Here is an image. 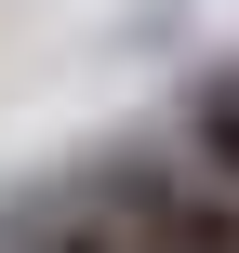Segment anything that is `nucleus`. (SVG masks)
Here are the masks:
<instances>
[{"label": "nucleus", "mask_w": 239, "mask_h": 253, "mask_svg": "<svg viewBox=\"0 0 239 253\" xmlns=\"http://www.w3.org/2000/svg\"><path fill=\"white\" fill-rule=\"evenodd\" d=\"M173 147H186L200 173H226V187H239V53L186 80V107H173Z\"/></svg>", "instance_id": "obj_3"}, {"label": "nucleus", "mask_w": 239, "mask_h": 253, "mask_svg": "<svg viewBox=\"0 0 239 253\" xmlns=\"http://www.w3.org/2000/svg\"><path fill=\"white\" fill-rule=\"evenodd\" d=\"M0 253H133V240H120L80 187H40V200H13V213H0Z\"/></svg>", "instance_id": "obj_2"}, {"label": "nucleus", "mask_w": 239, "mask_h": 253, "mask_svg": "<svg viewBox=\"0 0 239 253\" xmlns=\"http://www.w3.org/2000/svg\"><path fill=\"white\" fill-rule=\"evenodd\" d=\"M106 227L133 253H239V187L226 173H200L173 133H133V147H93L80 173H67Z\"/></svg>", "instance_id": "obj_1"}]
</instances>
